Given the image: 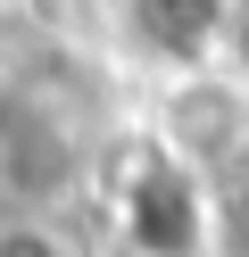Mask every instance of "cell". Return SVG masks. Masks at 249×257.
<instances>
[{"label": "cell", "instance_id": "3957f363", "mask_svg": "<svg viewBox=\"0 0 249 257\" xmlns=\"http://www.w3.org/2000/svg\"><path fill=\"white\" fill-rule=\"evenodd\" d=\"M133 25H141V42L158 58H208L224 42L232 9L224 0H133Z\"/></svg>", "mask_w": 249, "mask_h": 257}, {"label": "cell", "instance_id": "6da1fadb", "mask_svg": "<svg viewBox=\"0 0 249 257\" xmlns=\"http://www.w3.org/2000/svg\"><path fill=\"white\" fill-rule=\"evenodd\" d=\"M108 224L125 257H216V191L208 166L175 158L166 141H133L108 166Z\"/></svg>", "mask_w": 249, "mask_h": 257}, {"label": "cell", "instance_id": "7a4b0ae2", "mask_svg": "<svg viewBox=\"0 0 249 257\" xmlns=\"http://www.w3.org/2000/svg\"><path fill=\"white\" fill-rule=\"evenodd\" d=\"M75 166H83V141L66 133V116L42 100V91L0 83V191L50 199V191L75 183Z\"/></svg>", "mask_w": 249, "mask_h": 257}, {"label": "cell", "instance_id": "277c9868", "mask_svg": "<svg viewBox=\"0 0 249 257\" xmlns=\"http://www.w3.org/2000/svg\"><path fill=\"white\" fill-rule=\"evenodd\" d=\"M0 257H75V249H66L50 224H25V216H17V224H0Z\"/></svg>", "mask_w": 249, "mask_h": 257}]
</instances>
